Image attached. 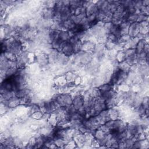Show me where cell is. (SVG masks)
Returning <instances> with one entry per match:
<instances>
[{"label": "cell", "instance_id": "cell-1", "mask_svg": "<svg viewBox=\"0 0 149 149\" xmlns=\"http://www.w3.org/2000/svg\"><path fill=\"white\" fill-rule=\"evenodd\" d=\"M55 101L59 105V106H68L72 104L73 98L69 94H60L56 97L55 99Z\"/></svg>", "mask_w": 149, "mask_h": 149}, {"label": "cell", "instance_id": "cell-2", "mask_svg": "<svg viewBox=\"0 0 149 149\" xmlns=\"http://www.w3.org/2000/svg\"><path fill=\"white\" fill-rule=\"evenodd\" d=\"M140 26L137 22H134L130 24L128 28V35L130 37H136L137 34L140 33Z\"/></svg>", "mask_w": 149, "mask_h": 149}, {"label": "cell", "instance_id": "cell-3", "mask_svg": "<svg viewBox=\"0 0 149 149\" xmlns=\"http://www.w3.org/2000/svg\"><path fill=\"white\" fill-rule=\"evenodd\" d=\"M61 51L63 53L64 55L66 56H71L73 53V47L72 45L70 44L69 41L65 42L63 44V45L61 48Z\"/></svg>", "mask_w": 149, "mask_h": 149}, {"label": "cell", "instance_id": "cell-4", "mask_svg": "<svg viewBox=\"0 0 149 149\" xmlns=\"http://www.w3.org/2000/svg\"><path fill=\"white\" fill-rule=\"evenodd\" d=\"M84 102V99L83 97L81 95H77L73 98L72 105H73L75 109L77 111L83 106Z\"/></svg>", "mask_w": 149, "mask_h": 149}, {"label": "cell", "instance_id": "cell-5", "mask_svg": "<svg viewBox=\"0 0 149 149\" xmlns=\"http://www.w3.org/2000/svg\"><path fill=\"white\" fill-rule=\"evenodd\" d=\"M98 12V9L95 3H93L91 2L88 5H87L86 7V16H88L91 14L97 13Z\"/></svg>", "mask_w": 149, "mask_h": 149}, {"label": "cell", "instance_id": "cell-6", "mask_svg": "<svg viewBox=\"0 0 149 149\" xmlns=\"http://www.w3.org/2000/svg\"><path fill=\"white\" fill-rule=\"evenodd\" d=\"M146 41L144 39H141V40H139L137 42V43L136 44V49H135V52L136 54H139L140 53H141V52H143L144 51V47L146 46Z\"/></svg>", "mask_w": 149, "mask_h": 149}, {"label": "cell", "instance_id": "cell-7", "mask_svg": "<svg viewBox=\"0 0 149 149\" xmlns=\"http://www.w3.org/2000/svg\"><path fill=\"white\" fill-rule=\"evenodd\" d=\"M58 38L59 40H61L62 42H65L66 41H68L69 38H70L69 33L66 30H61L59 33Z\"/></svg>", "mask_w": 149, "mask_h": 149}, {"label": "cell", "instance_id": "cell-8", "mask_svg": "<svg viewBox=\"0 0 149 149\" xmlns=\"http://www.w3.org/2000/svg\"><path fill=\"white\" fill-rule=\"evenodd\" d=\"M20 99L16 97H11L9 100H8L7 101V105L9 107H15L16 106H17V105H19V102H20Z\"/></svg>", "mask_w": 149, "mask_h": 149}, {"label": "cell", "instance_id": "cell-9", "mask_svg": "<svg viewBox=\"0 0 149 149\" xmlns=\"http://www.w3.org/2000/svg\"><path fill=\"white\" fill-rule=\"evenodd\" d=\"M15 96L20 98L22 99L25 97H26L28 95V91L26 89H20L17 90L16 92H15Z\"/></svg>", "mask_w": 149, "mask_h": 149}, {"label": "cell", "instance_id": "cell-10", "mask_svg": "<svg viewBox=\"0 0 149 149\" xmlns=\"http://www.w3.org/2000/svg\"><path fill=\"white\" fill-rule=\"evenodd\" d=\"M98 89H99V90L100 91L101 93L109 91H111V90H112V84H109V83H105V84H102V85H101V86L98 87Z\"/></svg>", "mask_w": 149, "mask_h": 149}, {"label": "cell", "instance_id": "cell-11", "mask_svg": "<svg viewBox=\"0 0 149 149\" xmlns=\"http://www.w3.org/2000/svg\"><path fill=\"white\" fill-rule=\"evenodd\" d=\"M137 14L134 13V14L129 15L126 19V21L129 24H131L134 22H137Z\"/></svg>", "mask_w": 149, "mask_h": 149}, {"label": "cell", "instance_id": "cell-12", "mask_svg": "<svg viewBox=\"0 0 149 149\" xmlns=\"http://www.w3.org/2000/svg\"><path fill=\"white\" fill-rule=\"evenodd\" d=\"M107 38L108 40V41H110L113 43L116 42L118 39V38L116 36H115L114 34L111 33H109L107 34Z\"/></svg>", "mask_w": 149, "mask_h": 149}, {"label": "cell", "instance_id": "cell-13", "mask_svg": "<svg viewBox=\"0 0 149 149\" xmlns=\"http://www.w3.org/2000/svg\"><path fill=\"white\" fill-rule=\"evenodd\" d=\"M141 3L143 6H148L149 5V1L148 0H144L141 1Z\"/></svg>", "mask_w": 149, "mask_h": 149}]
</instances>
